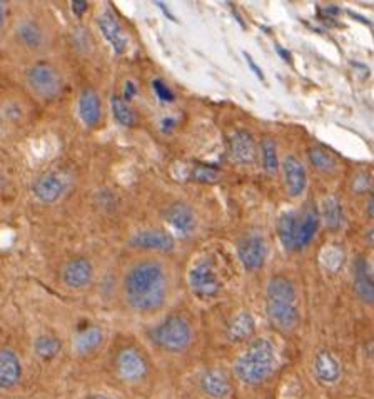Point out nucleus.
<instances>
[{
  "label": "nucleus",
  "mask_w": 374,
  "mask_h": 399,
  "mask_svg": "<svg viewBox=\"0 0 374 399\" xmlns=\"http://www.w3.org/2000/svg\"><path fill=\"white\" fill-rule=\"evenodd\" d=\"M187 281L192 293L199 298H214L221 291V281L210 261H199L196 266H192Z\"/></svg>",
  "instance_id": "nucleus-6"
},
{
  "label": "nucleus",
  "mask_w": 374,
  "mask_h": 399,
  "mask_svg": "<svg viewBox=\"0 0 374 399\" xmlns=\"http://www.w3.org/2000/svg\"><path fill=\"white\" fill-rule=\"evenodd\" d=\"M309 161H311V164L315 166L317 171H321V173H333L334 167H336L334 157L321 147L309 149Z\"/></svg>",
  "instance_id": "nucleus-31"
},
{
  "label": "nucleus",
  "mask_w": 374,
  "mask_h": 399,
  "mask_svg": "<svg viewBox=\"0 0 374 399\" xmlns=\"http://www.w3.org/2000/svg\"><path fill=\"white\" fill-rule=\"evenodd\" d=\"M298 233H299V217L294 212H285L278 219V235L282 246L289 251L298 249Z\"/></svg>",
  "instance_id": "nucleus-22"
},
{
  "label": "nucleus",
  "mask_w": 374,
  "mask_h": 399,
  "mask_svg": "<svg viewBox=\"0 0 374 399\" xmlns=\"http://www.w3.org/2000/svg\"><path fill=\"white\" fill-rule=\"evenodd\" d=\"M152 89H154V92H156V96L161 99L162 102H173L174 101V94L173 91H171L167 85L162 82V80H152Z\"/></svg>",
  "instance_id": "nucleus-33"
},
{
  "label": "nucleus",
  "mask_w": 374,
  "mask_h": 399,
  "mask_svg": "<svg viewBox=\"0 0 374 399\" xmlns=\"http://www.w3.org/2000/svg\"><path fill=\"white\" fill-rule=\"evenodd\" d=\"M27 87L42 101H52L64 91V75L54 64L36 62L25 72Z\"/></svg>",
  "instance_id": "nucleus-5"
},
{
  "label": "nucleus",
  "mask_w": 374,
  "mask_h": 399,
  "mask_svg": "<svg viewBox=\"0 0 374 399\" xmlns=\"http://www.w3.org/2000/svg\"><path fill=\"white\" fill-rule=\"evenodd\" d=\"M321 216H322V222H324V226L328 227L329 231H338L339 227L343 226L345 212H343V205L339 203L336 196L326 197L321 208Z\"/></svg>",
  "instance_id": "nucleus-26"
},
{
  "label": "nucleus",
  "mask_w": 374,
  "mask_h": 399,
  "mask_svg": "<svg viewBox=\"0 0 374 399\" xmlns=\"http://www.w3.org/2000/svg\"><path fill=\"white\" fill-rule=\"evenodd\" d=\"M60 349H62V341L54 334H41L34 342V351L42 359H54Z\"/></svg>",
  "instance_id": "nucleus-28"
},
{
  "label": "nucleus",
  "mask_w": 374,
  "mask_h": 399,
  "mask_svg": "<svg viewBox=\"0 0 374 399\" xmlns=\"http://www.w3.org/2000/svg\"><path fill=\"white\" fill-rule=\"evenodd\" d=\"M169 293V276L162 263L137 261L122 277L124 301L137 312H154L164 306Z\"/></svg>",
  "instance_id": "nucleus-1"
},
{
  "label": "nucleus",
  "mask_w": 374,
  "mask_h": 399,
  "mask_svg": "<svg viewBox=\"0 0 374 399\" xmlns=\"http://www.w3.org/2000/svg\"><path fill=\"white\" fill-rule=\"evenodd\" d=\"M282 171H285V181L287 192L291 197H298L304 192L308 184L306 169L301 164V161L294 156H287L282 162Z\"/></svg>",
  "instance_id": "nucleus-18"
},
{
  "label": "nucleus",
  "mask_w": 374,
  "mask_h": 399,
  "mask_svg": "<svg viewBox=\"0 0 374 399\" xmlns=\"http://www.w3.org/2000/svg\"><path fill=\"white\" fill-rule=\"evenodd\" d=\"M71 8H72V14L80 19V17L87 12L89 3L84 2V0H74V2H71Z\"/></svg>",
  "instance_id": "nucleus-35"
},
{
  "label": "nucleus",
  "mask_w": 374,
  "mask_h": 399,
  "mask_svg": "<svg viewBox=\"0 0 374 399\" xmlns=\"http://www.w3.org/2000/svg\"><path fill=\"white\" fill-rule=\"evenodd\" d=\"M22 377V363L10 347H0V389H10Z\"/></svg>",
  "instance_id": "nucleus-14"
},
{
  "label": "nucleus",
  "mask_w": 374,
  "mask_h": 399,
  "mask_svg": "<svg viewBox=\"0 0 374 399\" xmlns=\"http://www.w3.org/2000/svg\"><path fill=\"white\" fill-rule=\"evenodd\" d=\"M276 49H278V54H279V55H281V57H282V59H285V61H286V62H291V55H289V54H287V52H286V49H282V47H281V45H276Z\"/></svg>",
  "instance_id": "nucleus-39"
},
{
  "label": "nucleus",
  "mask_w": 374,
  "mask_h": 399,
  "mask_svg": "<svg viewBox=\"0 0 374 399\" xmlns=\"http://www.w3.org/2000/svg\"><path fill=\"white\" fill-rule=\"evenodd\" d=\"M366 239H368V242L371 244V246H374V229L369 231V233L366 234Z\"/></svg>",
  "instance_id": "nucleus-43"
},
{
  "label": "nucleus",
  "mask_w": 374,
  "mask_h": 399,
  "mask_svg": "<svg viewBox=\"0 0 374 399\" xmlns=\"http://www.w3.org/2000/svg\"><path fill=\"white\" fill-rule=\"evenodd\" d=\"M79 117L87 127H96L102 117V104L99 94L92 87H85L80 91L77 101Z\"/></svg>",
  "instance_id": "nucleus-16"
},
{
  "label": "nucleus",
  "mask_w": 374,
  "mask_h": 399,
  "mask_svg": "<svg viewBox=\"0 0 374 399\" xmlns=\"http://www.w3.org/2000/svg\"><path fill=\"white\" fill-rule=\"evenodd\" d=\"M89 399H110V398H107V396H92V398H89Z\"/></svg>",
  "instance_id": "nucleus-44"
},
{
  "label": "nucleus",
  "mask_w": 374,
  "mask_h": 399,
  "mask_svg": "<svg viewBox=\"0 0 374 399\" xmlns=\"http://www.w3.org/2000/svg\"><path fill=\"white\" fill-rule=\"evenodd\" d=\"M244 57H246V61H247V64H249V67H251V71L254 72V74L257 75V79H259V80H264V74H262L261 68L257 67V64L254 62V59H252L251 55H249L247 52H244Z\"/></svg>",
  "instance_id": "nucleus-37"
},
{
  "label": "nucleus",
  "mask_w": 374,
  "mask_h": 399,
  "mask_svg": "<svg viewBox=\"0 0 374 399\" xmlns=\"http://www.w3.org/2000/svg\"><path fill=\"white\" fill-rule=\"evenodd\" d=\"M6 24V10H3V6L0 3V27H3Z\"/></svg>",
  "instance_id": "nucleus-41"
},
{
  "label": "nucleus",
  "mask_w": 374,
  "mask_h": 399,
  "mask_svg": "<svg viewBox=\"0 0 374 399\" xmlns=\"http://www.w3.org/2000/svg\"><path fill=\"white\" fill-rule=\"evenodd\" d=\"M167 224L174 227L179 234L189 235L196 229V216L192 208L186 203H174L164 211Z\"/></svg>",
  "instance_id": "nucleus-15"
},
{
  "label": "nucleus",
  "mask_w": 374,
  "mask_h": 399,
  "mask_svg": "<svg viewBox=\"0 0 374 399\" xmlns=\"http://www.w3.org/2000/svg\"><path fill=\"white\" fill-rule=\"evenodd\" d=\"M97 25L99 29H101L102 36L107 41V44L113 47V50L115 54H124L127 50V45H129V38L126 36V32H124L122 25L117 20V17H115L113 12L106 10L102 12L101 15L97 17Z\"/></svg>",
  "instance_id": "nucleus-12"
},
{
  "label": "nucleus",
  "mask_w": 374,
  "mask_h": 399,
  "mask_svg": "<svg viewBox=\"0 0 374 399\" xmlns=\"http://www.w3.org/2000/svg\"><path fill=\"white\" fill-rule=\"evenodd\" d=\"M354 289L364 303L374 304V279L364 259H358L354 264Z\"/></svg>",
  "instance_id": "nucleus-21"
},
{
  "label": "nucleus",
  "mask_w": 374,
  "mask_h": 399,
  "mask_svg": "<svg viewBox=\"0 0 374 399\" xmlns=\"http://www.w3.org/2000/svg\"><path fill=\"white\" fill-rule=\"evenodd\" d=\"M254 328L256 324L252 316L246 311L239 312L238 316L232 317L229 326H227V338L234 342H240L254 333Z\"/></svg>",
  "instance_id": "nucleus-25"
},
{
  "label": "nucleus",
  "mask_w": 374,
  "mask_h": 399,
  "mask_svg": "<svg viewBox=\"0 0 374 399\" xmlns=\"http://www.w3.org/2000/svg\"><path fill=\"white\" fill-rule=\"evenodd\" d=\"M174 124H175V122L173 121V119H166V121H164V122H162V127H164V131L167 132V131H169V129H171V127H173V126H174Z\"/></svg>",
  "instance_id": "nucleus-42"
},
{
  "label": "nucleus",
  "mask_w": 374,
  "mask_h": 399,
  "mask_svg": "<svg viewBox=\"0 0 374 399\" xmlns=\"http://www.w3.org/2000/svg\"><path fill=\"white\" fill-rule=\"evenodd\" d=\"M238 256L246 271H257L268 256V246L261 235H246L238 244Z\"/></svg>",
  "instance_id": "nucleus-11"
},
{
  "label": "nucleus",
  "mask_w": 374,
  "mask_h": 399,
  "mask_svg": "<svg viewBox=\"0 0 374 399\" xmlns=\"http://www.w3.org/2000/svg\"><path fill=\"white\" fill-rule=\"evenodd\" d=\"M154 344L167 353H180L192 341V328L182 316H169L150 333Z\"/></svg>",
  "instance_id": "nucleus-4"
},
{
  "label": "nucleus",
  "mask_w": 374,
  "mask_h": 399,
  "mask_svg": "<svg viewBox=\"0 0 374 399\" xmlns=\"http://www.w3.org/2000/svg\"><path fill=\"white\" fill-rule=\"evenodd\" d=\"M261 154H262V166L268 174H276L279 171V157L276 143L271 137H264L261 143Z\"/></svg>",
  "instance_id": "nucleus-29"
},
{
  "label": "nucleus",
  "mask_w": 374,
  "mask_h": 399,
  "mask_svg": "<svg viewBox=\"0 0 374 399\" xmlns=\"http://www.w3.org/2000/svg\"><path fill=\"white\" fill-rule=\"evenodd\" d=\"M0 57H2V52H0Z\"/></svg>",
  "instance_id": "nucleus-45"
},
{
  "label": "nucleus",
  "mask_w": 374,
  "mask_h": 399,
  "mask_svg": "<svg viewBox=\"0 0 374 399\" xmlns=\"http://www.w3.org/2000/svg\"><path fill=\"white\" fill-rule=\"evenodd\" d=\"M110 110H113L114 119L120 124V126H124V127L137 126L136 110L132 109L131 102H127L122 96L114 94V96L110 97Z\"/></svg>",
  "instance_id": "nucleus-27"
},
{
  "label": "nucleus",
  "mask_w": 374,
  "mask_h": 399,
  "mask_svg": "<svg viewBox=\"0 0 374 399\" xmlns=\"http://www.w3.org/2000/svg\"><path fill=\"white\" fill-rule=\"evenodd\" d=\"M201 388L208 396L222 399L231 393L229 379L221 369H206L201 376Z\"/></svg>",
  "instance_id": "nucleus-19"
},
{
  "label": "nucleus",
  "mask_w": 374,
  "mask_h": 399,
  "mask_svg": "<svg viewBox=\"0 0 374 399\" xmlns=\"http://www.w3.org/2000/svg\"><path fill=\"white\" fill-rule=\"evenodd\" d=\"M192 179L197 182H214L217 179V173L210 167H197V169L192 171Z\"/></svg>",
  "instance_id": "nucleus-32"
},
{
  "label": "nucleus",
  "mask_w": 374,
  "mask_h": 399,
  "mask_svg": "<svg viewBox=\"0 0 374 399\" xmlns=\"http://www.w3.org/2000/svg\"><path fill=\"white\" fill-rule=\"evenodd\" d=\"M115 369L124 381L136 383L144 379V376L148 375V361L136 347H124L115 358Z\"/></svg>",
  "instance_id": "nucleus-8"
},
{
  "label": "nucleus",
  "mask_w": 374,
  "mask_h": 399,
  "mask_svg": "<svg viewBox=\"0 0 374 399\" xmlns=\"http://www.w3.org/2000/svg\"><path fill=\"white\" fill-rule=\"evenodd\" d=\"M276 353L269 339L259 338L247 346L234 364L236 376L246 384H259L273 372Z\"/></svg>",
  "instance_id": "nucleus-3"
},
{
  "label": "nucleus",
  "mask_w": 374,
  "mask_h": 399,
  "mask_svg": "<svg viewBox=\"0 0 374 399\" xmlns=\"http://www.w3.org/2000/svg\"><path fill=\"white\" fill-rule=\"evenodd\" d=\"M315 375L319 383L334 384L341 376V364L329 351H321L315 359Z\"/></svg>",
  "instance_id": "nucleus-20"
},
{
  "label": "nucleus",
  "mask_w": 374,
  "mask_h": 399,
  "mask_svg": "<svg viewBox=\"0 0 374 399\" xmlns=\"http://www.w3.org/2000/svg\"><path fill=\"white\" fill-rule=\"evenodd\" d=\"M60 277H62V282L69 289H84L92 282L94 266L84 256L72 257L64 264Z\"/></svg>",
  "instance_id": "nucleus-9"
},
{
  "label": "nucleus",
  "mask_w": 374,
  "mask_h": 399,
  "mask_svg": "<svg viewBox=\"0 0 374 399\" xmlns=\"http://www.w3.org/2000/svg\"><path fill=\"white\" fill-rule=\"evenodd\" d=\"M124 89H126V92H124V99H126L127 102H131L132 97L137 96V85L132 82V80H127L126 85H124Z\"/></svg>",
  "instance_id": "nucleus-36"
},
{
  "label": "nucleus",
  "mask_w": 374,
  "mask_h": 399,
  "mask_svg": "<svg viewBox=\"0 0 374 399\" xmlns=\"http://www.w3.org/2000/svg\"><path fill=\"white\" fill-rule=\"evenodd\" d=\"M319 227V212L315 205H309L304 211L303 217L299 219V233H298V249H303L312 241L315 234Z\"/></svg>",
  "instance_id": "nucleus-24"
},
{
  "label": "nucleus",
  "mask_w": 374,
  "mask_h": 399,
  "mask_svg": "<svg viewBox=\"0 0 374 399\" xmlns=\"http://www.w3.org/2000/svg\"><path fill=\"white\" fill-rule=\"evenodd\" d=\"M266 311L269 319L286 331L298 324L299 312L296 307V291L289 279L285 276L271 277L266 289Z\"/></svg>",
  "instance_id": "nucleus-2"
},
{
  "label": "nucleus",
  "mask_w": 374,
  "mask_h": 399,
  "mask_svg": "<svg viewBox=\"0 0 374 399\" xmlns=\"http://www.w3.org/2000/svg\"><path fill=\"white\" fill-rule=\"evenodd\" d=\"M156 6H157V7H161V8H162V12H164V14H166L167 17H169L171 20H175V17H174L173 14H171L169 8H167V7L164 6V3H162V2H156Z\"/></svg>",
  "instance_id": "nucleus-40"
},
{
  "label": "nucleus",
  "mask_w": 374,
  "mask_h": 399,
  "mask_svg": "<svg viewBox=\"0 0 374 399\" xmlns=\"http://www.w3.org/2000/svg\"><path fill=\"white\" fill-rule=\"evenodd\" d=\"M321 263L328 271L336 273L341 269L343 263H345V252H343V249L336 246V244H331V246H328L324 251H322Z\"/></svg>",
  "instance_id": "nucleus-30"
},
{
  "label": "nucleus",
  "mask_w": 374,
  "mask_h": 399,
  "mask_svg": "<svg viewBox=\"0 0 374 399\" xmlns=\"http://www.w3.org/2000/svg\"><path fill=\"white\" fill-rule=\"evenodd\" d=\"M257 156L254 137L247 131H236L229 137V157L236 164H252Z\"/></svg>",
  "instance_id": "nucleus-13"
},
{
  "label": "nucleus",
  "mask_w": 374,
  "mask_h": 399,
  "mask_svg": "<svg viewBox=\"0 0 374 399\" xmlns=\"http://www.w3.org/2000/svg\"><path fill=\"white\" fill-rule=\"evenodd\" d=\"M102 339H104V333L99 326H87L75 334L74 349L79 354H89L101 346Z\"/></svg>",
  "instance_id": "nucleus-23"
},
{
  "label": "nucleus",
  "mask_w": 374,
  "mask_h": 399,
  "mask_svg": "<svg viewBox=\"0 0 374 399\" xmlns=\"http://www.w3.org/2000/svg\"><path fill=\"white\" fill-rule=\"evenodd\" d=\"M129 246L141 251L171 252L175 247L173 234L164 229H143L129 239Z\"/></svg>",
  "instance_id": "nucleus-10"
},
{
  "label": "nucleus",
  "mask_w": 374,
  "mask_h": 399,
  "mask_svg": "<svg viewBox=\"0 0 374 399\" xmlns=\"http://www.w3.org/2000/svg\"><path fill=\"white\" fill-rule=\"evenodd\" d=\"M368 216L374 219V189L371 191V194H369V199H368Z\"/></svg>",
  "instance_id": "nucleus-38"
},
{
  "label": "nucleus",
  "mask_w": 374,
  "mask_h": 399,
  "mask_svg": "<svg viewBox=\"0 0 374 399\" xmlns=\"http://www.w3.org/2000/svg\"><path fill=\"white\" fill-rule=\"evenodd\" d=\"M351 186L358 194H361V192H364L366 189H369V186H371V177H369L366 173H358L354 177H352Z\"/></svg>",
  "instance_id": "nucleus-34"
},
{
  "label": "nucleus",
  "mask_w": 374,
  "mask_h": 399,
  "mask_svg": "<svg viewBox=\"0 0 374 399\" xmlns=\"http://www.w3.org/2000/svg\"><path fill=\"white\" fill-rule=\"evenodd\" d=\"M15 38L29 50H38L45 44V32L34 19H22L15 25Z\"/></svg>",
  "instance_id": "nucleus-17"
},
{
  "label": "nucleus",
  "mask_w": 374,
  "mask_h": 399,
  "mask_svg": "<svg viewBox=\"0 0 374 399\" xmlns=\"http://www.w3.org/2000/svg\"><path fill=\"white\" fill-rule=\"evenodd\" d=\"M67 181L57 171L41 174L32 184V192L42 204H54L66 194Z\"/></svg>",
  "instance_id": "nucleus-7"
}]
</instances>
